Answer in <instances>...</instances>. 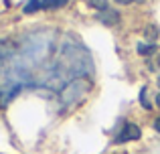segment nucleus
Segmentation results:
<instances>
[{"mask_svg": "<svg viewBox=\"0 0 160 154\" xmlns=\"http://www.w3.org/2000/svg\"><path fill=\"white\" fill-rule=\"evenodd\" d=\"M91 89V83L83 77H73L65 87L61 89V102L63 106H71V103L83 99V95Z\"/></svg>", "mask_w": 160, "mask_h": 154, "instance_id": "obj_1", "label": "nucleus"}, {"mask_svg": "<svg viewBox=\"0 0 160 154\" xmlns=\"http://www.w3.org/2000/svg\"><path fill=\"white\" fill-rule=\"evenodd\" d=\"M16 53H18V47L14 45V41H10V39L0 41V69L8 67Z\"/></svg>", "mask_w": 160, "mask_h": 154, "instance_id": "obj_2", "label": "nucleus"}, {"mask_svg": "<svg viewBox=\"0 0 160 154\" xmlns=\"http://www.w3.org/2000/svg\"><path fill=\"white\" fill-rule=\"evenodd\" d=\"M140 136H142V132L136 124H126V126L122 128V132L116 136V142L124 144V142H130V140H138Z\"/></svg>", "mask_w": 160, "mask_h": 154, "instance_id": "obj_3", "label": "nucleus"}, {"mask_svg": "<svg viewBox=\"0 0 160 154\" xmlns=\"http://www.w3.org/2000/svg\"><path fill=\"white\" fill-rule=\"evenodd\" d=\"M98 18L102 20L103 24H108V27H112V24L118 22V18H120V14H118V10H113V8H106V10H102L98 14Z\"/></svg>", "mask_w": 160, "mask_h": 154, "instance_id": "obj_4", "label": "nucleus"}, {"mask_svg": "<svg viewBox=\"0 0 160 154\" xmlns=\"http://www.w3.org/2000/svg\"><path fill=\"white\" fill-rule=\"evenodd\" d=\"M43 8V0H28V4H24V14H32V12L41 10Z\"/></svg>", "mask_w": 160, "mask_h": 154, "instance_id": "obj_5", "label": "nucleus"}, {"mask_svg": "<svg viewBox=\"0 0 160 154\" xmlns=\"http://www.w3.org/2000/svg\"><path fill=\"white\" fill-rule=\"evenodd\" d=\"M138 53L140 55H154L156 53V45H152V43H138Z\"/></svg>", "mask_w": 160, "mask_h": 154, "instance_id": "obj_6", "label": "nucleus"}, {"mask_svg": "<svg viewBox=\"0 0 160 154\" xmlns=\"http://www.w3.org/2000/svg\"><path fill=\"white\" fill-rule=\"evenodd\" d=\"M67 2H69V0H45L43 8H61V6H65Z\"/></svg>", "mask_w": 160, "mask_h": 154, "instance_id": "obj_7", "label": "nucleus"}, {"mask_svg": "<svg viewBox=\"0 0 160 154\" xmlns=\"http://www.w3.org/2000/svg\"><path fill=\"white\" fill-rule=\"evenodd\" d=\"M146 93H148V87H142L140 89V103H142V107H144V110H150V102L148 99H146Z\"/></svg>", "mask_w": 160, "mask_h": 154, "instance_id": "obj_8", "label": "nucleus"}, {"mask_svg": "<svg viewBox=\"0 0 160 154\" xmlns=\"http://www.w3.org/2000/svg\"><path fill=\"white\" fill-rule=\"evenodd\" d=\"M118 4H132V2H136V0H116Z\"/></svg>", "mask_w": 160, "mask_h": 154, "instance_id": "obj_9", "label": "nucleus"}, {"mask_svg": "<svg viewBox=\"0 0 160 154\" xmlns=\"http://www.w3.org/2000/svg\"><path fill=\"white\" fill-rule=\"evenodd\" d=\"M154 130L160 132V118H156V122H154Z\"/></svg>", "mask_w": 160, "mask_h": 154, "instance_id": "obj_10", "label": "nucleus"}, {"mask_svg": "<svg viewBox=\"0 0 160 154\" xmlns=\"http://www.w3.org/2000/svg\"><path fill=\"white\" fill-rule=\"evenodd\" d=\"M156 106H158V107H160V93H158V95H156Z\"/></svg>", "mask_w": 160, "mask_h": 154, "instance_id": "obj_11", "label": "nucleus"}, {"mask_svg": "<svg viewBox=\"0 0 160 154\" xmlns=\"http://www.w3.org/2000/svg\"><path fill=\"white\" fill-rule=\"evenodd\" d=\"M136 2H138V4H142V2H146V0H136Z\"/></svg>", "mask_w": 160, "mask_h": 154, "instance_id": "obj_12", "label": "nucleus"}]
</instances>
